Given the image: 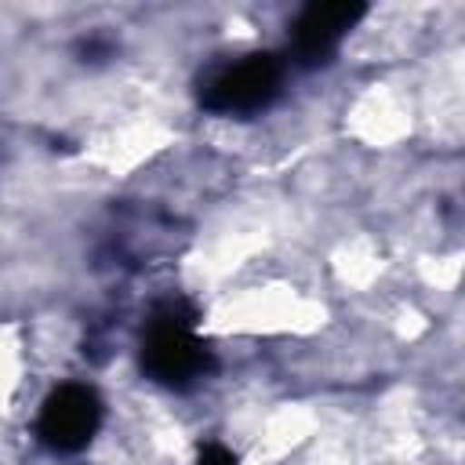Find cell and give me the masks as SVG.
<instances>
[{
    "label": "cell",
    "instance_id": "6da1fadb",
    "mask_svg": "<svg viewBox=\"0 0 465 465\" xmlns=\"http://www.w3.org/2000/svg\"><path fill=\"white\" fill-rule=\"evenodd\" d=\"M280 84V69L272 58L254 54L247 62H236L229 69H222L211 84H207V105L218 113H251L258 105H265L276 94Z\"/></svg>",
    "mask_w": 465,
    "mask_h": 465
},
{
    "label": "cell",
    "instance_id": "7a4b0ae2",
    "mask_svg": "<svg viewBox=\"0 0 465 465\" xmlns=\"http://www.w3.org/2000/svg\"><path fill=\"white\" fill-rule=\"evenodd\" d=\"M98 425V400L91 389L84 385H62L44 414H40V436L54 447V450H76L91 440Z\"/></svg>",
    "mask_w": 465,
    "mask_h": 465
},
{
    "label": "cell",
    "instance_id": "3957f363",
    "mask_svg": "<svg viewBox=\"0 0 465 465\" xmlns=\"http://www.w3.org/2000/svg\"><path fill=\"white\" fill-rule=\"evenodd\" d=\"M145 363L156 378L163 381H182L189 374H196L203 367V352H200V341L174 320L160 323L149 338V349H145Z\"/></svg>",
    "mask_w": 465,
    "mask_h": 465
},
{
    "label": "cell",
    "instance_id": "277c9868",
    "mask_svg": "<svg viewBox=\"0 0 465 465\" xmlns=\"http://www.w3.org/2000/svg\"><path fill=\"white\" fill-rule=\"evenodd\" d=\"M360 7H349V4H320V7H309L294 29L298 36V47L316 54V51H327L352 22H356Z\"/></svg>",
    "mask_w": 465,
    "mask_h": 465
}]
</instances>
